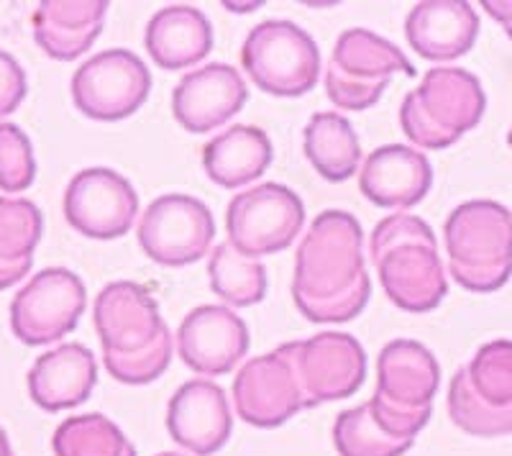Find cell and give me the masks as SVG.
I'll return each mask as SVG.
<instances>
[{
    "instance_id": "6da1fadb",
    "label": "cell",
    "mask_w": 512,
    "mask_h": 456,
    "mask_svg": "<svg viewBox=\"0 0 512 456\" xmlns=\"http://www.w3.org/2000/svg\"><path fill=\"white\" fill-rule=\"evenodd\" d=\"M372 282L364 267V231L346 211H323L295 257L292 300L313 323H346L367 308Z\"/></svg>"
},
{
    "instance_id": "7a4b0ae2",
    "label": "cell",
    "mask_w": 512,
    "mask_h": 456,
    "mask_svg": "<svg viewBox=\"0 0 512 456\" xmlns=\"http://www.w3.org/2000/svg\"><path fill=\"white\" fill-rule=\"evenodd\" d=\"M93 321L108 375L123 385H149L172 362V334L157 300L136 282H111L98 293Z\"/></svg>"
},
{
    "instance_id": "3957f363",
    "label": "cell",
    "mask_w": 512,
    "mask_h": 456,
    "mask_svg": "<svg viewBox=\"0 0 512 456\" xmlns=\"http://www.w3.org/2000/svg\"><path fill=\"white\" fill-rule=\"evenodd\" d=\"M384 293L400 310L428 313L448 293L433 228L418 216L395 213L374 226L369 241Z\"/></svg>"
},
{
    "instance_id": "277c9868",
    "label": "cell",
    "mask_w": 512,
    "mask_h": 456,
    "mask_svg": "<svg viewBox=\"0 0 512 456\" xmlns=\"http://www.w3.org/2000/svg\"><path fill=\"white\" fill-rule=\"evenodd\" d=\"M448 272L469 293H495L512 277V213L495 200L461 203L443 226Z\"/></svg>"
},
{
    "instance_id": "5b68a950",
    "label": "cell",
    "mask_w": 512,
    "mask_h": 456,
    "mask_svg": "<svg viewBox=\"0 0 512 456\" xmlns=\"http://www.w3.org/2000/svg\"><path fill=\"white\" fill-rule=\"evenodd\" d=\"M441 385V367L420 341H390L377 357V392L367 400L384 431L402 441H415L428 426L433 398Z\"/></svg>"
},
{
    "instance_id": "8992f818",
    "label": "cell",
    "mask_w": 512,
    "mask_h": 456,
    "mask_svg": "<svg viewBox=\"0 0 512 456\" xmlns=\"http://www.w3.org/2000/svg\"><path fill=\"white\" fill-rule=\"evenodd\" d=\"M484 108L487 95L477 75L461 67H433L402 100L400 126L415 147L438 152L472 131Z\"/></svg>"
},
{
    "instance_id": "52a82bcc",
    "label": "cell",
    "mask_w": 512,
    "mask_h": 456,
    "mask_svg": "<svg viewBox=\"0 0 512 456\" xmlns=\"http://www.w3.org/2000/svg\"><path fill=\"white\" fill-rule=\"evenodd\" d=\"M448 416L477 439L512 433V341H489L451 377Z\"/></svg>"
},
{
    "instance_id": "ba28073f",
    "label": "cell",
    "mask_w": 512,
    "mask_h": 456,
    "mask_svg": "<svg viewBox=\"0 0 512 456\" xmlns=\"http://www.w3.org/2000/svg\"><path fill=\"white\" fill-rule=\"evenodd\" d=\"M397 72L415 77V67L402 49L369 29H349L333 47L326 93L341 111H367L382 98Z\"/></svg>"
},
{
    "instance_id": "9c48e42d",
    "label": "cell",
    "mask_w": 512,
    "mask_h": 456,
    "mask_svg": "<svg viewBox=\"0 0 512 456\" xmlns=\"http://www.w3.org/2000/svg\"><path fill=\"white\" fill-rule=\"evenodd\" d=\"M241 65L264 93L300 98L318 82L320 52L313 36L292 21H264L246 36Z\"/></svg>"
},
{
    "instance_id": "30bf717a",
    "label": "cell",
    "mask_w": 512,
    "mask_h": 456,
    "mask_svg": "<svg viewBox=\"0 0 512 456\" xmlns=\"http://www.w3.org/2000/svg\"><path fill=\"white\" fill-rule=\"evenodd\" d=\"M305 208L285 185L264 182L228 203V244L249 259L285 252L303 231Z\"/></svg>"
},
{
    "instance_id": "8fae6325",
    "label": "cell",
    "mask_w": 512,
    "mask_h": 456,
    "mask_svg": "<svg viewBox=\"0 0 512 456\" xmlns=\"http://www.w3.org/2000/svg\"><path fill=\"white\" fill-rule=\"evenodd\" d=\"M152 93V72L139 54L108 49L77 67L72 100L77 111L95 121H123L134 116Z\"/></svg>"
},
{
    "instance_id": "7c38bea8",
    "label": "cell",
    "mask_w": 512,
    "mask_h": 456,
    "mask_svg": "<svg viewBox=\"0 0 512 456\" xmlns=\"http://www.w3.org/2000/svg\"><path fill=\"white\" fill-rule=\"evenodd\" d=\"M85 313V285L75 272L47 267L21 287L11 303V328L26 346H44L72 334Z\"/></svg>"
},
{
    "instance_id": "4fadbf2b",
    "label": "cell",
    "mask_w": 512,
    "mask_h": 456,
    "mask_svg": "<svg viewBox=\"0 0 512 456\" xmlns=\"http://www.w3.org/2000/svg\"><path fill=\"white\" fill-rule=\"evenodd\" d=\"M216 239V221L203 200L192 195H162L139 221V244L162 267L200 262Z\"/></svg>"
},
{
    "instance_id": "5bb4252c",
    "label": "cell",
    "mask_w": 512,
    "mask_h": 456,
    "mask_svg": "<svg viewBox=\"0 0 512 456\" xmlns=\"http://www.w3.org/2000/svg\"><path fill=\"white\" fill-rule=\"evenodd\" d=\"M233 405L241 421L277 428L305 410V395L295 367V341L254 357L233 380Z\"/></svg>"
},
{
    "instance_id": "9a60e30c",
    "label": "cell",
    "mask_w": 512,
    "mask_h": 456,
    "mask_svg": "<svg viewBox=\"0 0 512 456\" xmlns=\"http://www.w3.org/2000/svg\"><path fill=\"white\" fill-rule=\"evenodd\" d=\"M139 213L134 185L116 170L90 167L77 172L64 193V218L88 239H118L128 234Z\"/></svg>"
},
{
    "instance_id": "2e32d148",
    "label": "cell",
    "mask_w": 512,
    "mask_h": 456,
    "mask_svg": "<svg viewBox=\"0 0 512 456\" xmlns=\"http://www.w3.org/2000/svg\"><path fill=\"white\" fill-rule=\"evenodd\" d=\"M295 367L305 408H315L351 398L364 385L367 354L354 336L323 331L308 341H295Z\"/></svg>"
},
{
    "instance_id": "e0dca14e",
    "label": "cell",
    "mask_w": 512,
    "mask_h": 456,
    "mask_svg": "<svg viewBox=\"0 0 512 456\" xmlns=\"http://www.w3.org/2000/svg\"><path fill=\"white\" fill-rule=\"evenodd\" d=\"M177 351L198 375H228L249 351V328L226 305H200L180 323Z\"/></svg>"
},
{
    "instance_id": "ac0fdd59",
    "label": "cell",
    "mask_w": 512,
    "mask_h": 456,
    "mask_svg": "<svg viewBox=\"0 0 512 456\" xmlns=\"http://www.w3.org/2000/svg\"><path fill=\"white\" fill-rule=\"evenodd\" d=\"M246 82L239 70L223 62L192 70L177 82L172 113L190 134H208L231 121L246 103Z\"/></svg>"
},
{
    "instance_id": "d6986e66",
    "label": "cell",
    "mask_w": 512,
    "mask_h": 456,
    "mask_svg": "<svg viewBox=\"0 0 512 456\" xmlns=\"http://www.w3.org/2000/svg\"><path fill=\"white\" fill-rule=\"evenodd\" d=\"M167 431L177 446L195 456H210L228 444L233 433L226 392L210 380H190L169 398Z\"/></svg>"
},
{
    "instance_id": "ffe728a7",
    "label": "cell",
    "mask_w": 512,
    "mask_h": 456,
    "mask_svg": "<svg viewBox=\"0 0 512 456\" xmlns=\"http://www.w3.org/2000/svg\"><path fill=\"white\" fill-rule=\"evenodd\" d=\"M433 185V167L423 152L405 144L374 149L359 172V190L369 203L390 211L413 208Z\"/></svg>"
},
{
    "instance_id": "44dd1931",
    "label": "cell",
    "mask_w": 512,
    "mask_h": 456,
    "mask_svg": "<svg viewBox=\"0 0 512 456\" xmlns=\"http://www.w3.org/2000/svg\"><path fill=\"white\" fill-rule=\"evenodd\" d=\"M408 44L423 59L448 62L464 57L479 36V16L464 0H425L408 13Z\"/></svg>"
},
{
    "instance_id": "7402d4cb",
    "label": "cell",
    "mask_w": 512,
    "mask_h": 456,
    "mask_svg": "<svg viewBox=\"0 0 512 456\" xmlns=\"http://www.w3.org/2000/svg\"><path fill=\"white\" fill-rule=\"evenodd\" d=\"M26 382L31 400L41 410L59 413L90 398L98 382V364L88 346L62 344L36 359Z\"/></svg>"
},
{
    "instance_id": "603a6c76",
    "label": "cell",
    "mask_w": 512,
    "mask_h": 456,
    "mask_svg": "<svg viewBox=\"0 0 512 456\" xmlns=\"http://www.w3.org/2000/svg\"><path fill=\"white\" fill-rule=\"evenodd\" d=\"M105 0H44L34 11V39L59 62L82 57L103 31Z\"/></svg>"
},
{
    "instance_id": "cb8c5ba5",
    "label": "cell",
    "mask_w": 512,
    "mask_h": 456,
    "mask_svg": "<svg viewBox=\"0 0 512 456\" xmlns=\"http://www.w3.org/2000/svg\"><path fill=\"white\" fill-rule=\"evenodd\" d=\"M144 44L157 67L187 70L203 62L213 49V26L200 8L177 3L149 18Z\"/></svg>"
},
{
    "instance_id": "d4e9b609",
    "label": "cell",
    "mask_w": 512,
    "mask_h": 456,
    "mask_svg": "<svg viewBox=\"0 0 512 456\" xmlns=\"http://www.w3.org/2000/svg\"><path fill=\"white\" fill-rule=\"evenodd\" d=\"M272 141L256 126H231L203 147V170L226 190L244 188L259 180L272 164Z\"/></svg>"
},
{
    "instance_id": "484cf974",
    "label": "cell",
    "mask_w": 512,
    "mask_h": 456,
    "mask_svg": "<svg viewBox=\"0 0 512 456\" xmlns=\"http://www.w3.org/2000/svg\"><path fill=\"white\" fill-rule=\"evenodd\" d=\"M303 147L308 162L323 180L346 182L359 172V136L341 113H315L305 126Z\"/></svg>"
},
{
    "instance_id": "4316f807",
    "label": "cell",
    "mask_w": 512,
    "mask_h": 456,
    "mask_svg": "<svg viewBox=\"0 0 512 456\" xmlns=\"http://www.w3.org/2000/svg\"><path fill=\"white\" fill-rule=\"evenodd\" d=\"M44 218L26 198H0V290L24 280L34 264Z\"/></svg>"
},
{
    "instance_id": "83f0119b",
    "label": "cell",
    "mask_w": 512,
    "mask_h": 456,
    "mask_svg": "<svg viewBox=\"0 0 512 456\" xmlns=\"http://www.w3.org/2000/svg\"><path fill=\"white\" fill-rule=\"evenodd\" d=\"M210 290L231 308H249L262 303L267 295V269L259 259L236 252L228 241L210 252L208 262Z\"/></svg>"
},
{
    "instance_id": "f1b7e54d",
    "label": "cell",
    "mask_w": 512,
    "mask_h": 456,
    "mask_svg": "<svg viewBox=\"0 0 512 456\" xmlns=\"http://www.w3.org/2000/svg\"><path fill=\"white\" fill-rule=\"evenodd\" d=\"M54 456H136L134 444L111 418L85 413L62 421L52 439Z\"/></svg>"
},
{
    "instance_id": "f546056e",
    "label": "cell",
    "mask_w": 512,
    "mask_h": 456,
    "mask_svg": "<svg viewBox=\"0 0 512 456\" xmlns=\"http://www.w3.org/2000/svg\"><path fill=\"white\" fill-rule=\"evenodd\" d=\"M415 441L390 436L374 418L369 403L338 413L333 423V446L338 456H402Z\"/></svg>"
},
{
    "instance_id": "4dcf8cb0",
    "label": "cell",
    "mask_w": 512,
    "mask_h": 456,
    "mask_svg": "<svg viewBox=\"0 0 512 456\" xmlns=\"http://www.w3.org/2000/svg\"><path fill=\"white\" fill-rule=\"evenodd\" d=\"M36 177L31 141L16 123H0V190L24 193Z\"/></svg>"
},
{
    "instance_id": "1f68e13d",
    "label": "cell",
    "mask_w": 512,
    "mask_h": 456,
    "mask_svg": "<svg viewBox=\"0 0 512 456\" xmlns=\"http://www.w3.org/2000/svg\"><path fill=\"white\" fill-rule=\"evenodd\" d=\"M29 82H26L24 67L18 65L16 57L0 49V116H11L26 98Z\"/></svg>"
},
{
    "instance_id": "d6a6232c",
    "label": "cell",
    "mask_w": 512,
    "mask_h": 456,
    "mask_svg": "<svg viewBox=\"0 0 512 456\" xmlns=\"http://www.w3.org/2000/svg\"><path fill=\"white\" fill-rule=\"evenodd\" d=\"M0 456H13L11 441H8V433L0 428Z\"/></svg>"
},
{
    "instance_id": "836d02e7",
    "label": "cell",
    "mask_w": 512,
    "mask_h": 456,
    "mask_svg": "<svg viewBox=\"0 0 512 456\" xmlns=\"http://www.w3.org/2000/svg\"><path fill=\"white\" fill-rule=\"evenodd\" d=\"M157 456H185V454H175V451H162V454H157Z\"/></svg>"
},
{
    "instance_id": "e575fe53",
    "label": "cell",
    "mask_w": 512,
    "mask_h": 456,
    "mask_svg": "<svg viewBox=\"0 0 512 456\" xmlns=\"http://www.w3.org/2000/svg\"><path fill=\"white\" fill-rule=\"evenodd\" d=\"M507 141H510V147H512V129H510V134H507Z\"/></svg>"
}]
</instances>
